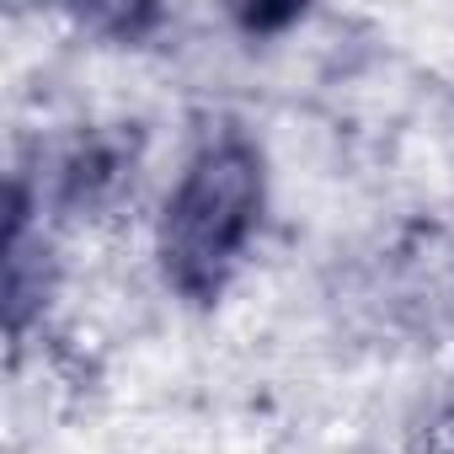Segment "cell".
Returning a JSON list of instances; mask_svg holds the SVG:
<instances>
[{
    "instance_id": "obj_1",
    "label": "cell",
    "mask_w": 454,
    "mask_h": 454,
    "mask_svg": "<svg viewBox=\"0 0 454 454\" xmlns=\"http://www.w3.org/2000/svg\"><path fill=\"white\" fill-rule=\"evenodd\" d=\"M262 155L247 139H219L192 155L160 219V268L176 294L208 305L231 284L262 219Z\"/></svg>"
}]
</instances>
